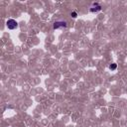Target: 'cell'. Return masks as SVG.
Masks as SVG:
<instances>
[{
    "mask_svg": "<svg viewBox=\"0 0 127 127\" xmlns=\"http://www.w3.org/2000/svg\"><path fill=\"white\" fill-rule=\"evenodd\" d=\"M7 27H8V29H10V30H14V29H16V28L18 27V24H17V22H16L15 20L10 19V20L7 21Z\"/></svg>",
    "mask_w": 127,
    "mask_h": 127,
    "instance_id": "obj_1",
    "label": "cell"
},
{
    "mask_svg": "<svg viewBox=\"0 0 127 127\" xmlns=\"http://www.w3.org/2000/svg\"><path fill=\"white\" fill-rule=\"evenodd\" d=\"M66 27V22L64 21H58L54 24V29H59V28H65Z\"/></svg>",
    "mask_w": 127,
    "mask_h": 127,
    "instance_id": "obj_2",
    "label": "cell"
},
{
    "mask_svg": "<svg viewBox=\"0 0 127 127\" xmlns=\"http://www.w3.org/2000/svg\"><path fill=\"white\" fill-rule=\"evenodd\" d=\"M100 9H101V7L98 3H93L89 10H90V12H98V11H100Z\"/></svg>",
    "mask_w": 127,
    "mask_h": 127,
    "instance_id": "obj_3",
    "label": "cell"
},
{
    "mask_svg": "<svg viewBox=\"0 0 127 127\" xmlns=\"http://www.w3.org/2000/svg\"><path fill=\"white\" fill-rule=\"evenodd\" d=\"M116 67H117V64H111L109 65V68H110L111 70H114Z\"/></svg>",
    "mask_w": 127,
    "mask_h": 127,
    "instance_id": "obj_4",
    "label": "cell"
},
{
    "mask_svg": "<svg viewBox=\"0 0 127 127\" xmlns=\"http://www.w3.org/2000/svg\"><path fill=\"white\" fill-rule=\"evenodd\" d=\"M71 17L72 18H75L76 17V13L75 12H71Z\"/></svg>",
    "mask_w": 127,
    "mask_h": 127,
    "instance_id": "obj_5",
    "label": "cell"
}]
</instances>
